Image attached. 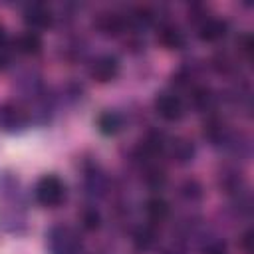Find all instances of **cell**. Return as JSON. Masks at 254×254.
Wrapping results in <instances>:
<instances>
[{"label":"cell","instance_id":"cell-22","mask_svg":"<svg viewBox=\"0 0 254 254\" xmlns=\"http://www.w3.org/2000/svg\"><path fill=\"white\" fill-rule=\"evenodd\" d=\"M212 64H214V67H216V71H230L232 67H234V64H232V60L226 56V54H218L214 60H212Z\"/></svg>","mask_w":254,"mask_h":254},{"label":"cell","instance_id":"cell-20","mask_svg":"<svg viewBox=\"0 0 254 254\" xmlns=\"http://www.w3.org/2000/svg\"><path fill=\"white\" fill-rule=\"evenodd\" d=\"M99 212L95 210V208H85L83 212H81V224H83V228H87V230H95L97 226H99Z\"/></svg>","mask_w":254,"mask_h":254},{"label":"cell","instance_id":"cell-24","mask_svg":"<svg viewBox=\"0 0 254 254\" xmlns=\"http://www.w3.org/2000/svg\"><path fill=\"white\" fill-rule=\"evenodd\" d=\"M250 242H252V232L248 230V232H244V236H242V246H244V250H246V252H250V250H252Z\"/></svg>","mask_w":254,"mask_h":254},{"label":"cell","instance_id":"cell-8","mask_svg":"<svg viewBox=\"0 0 254 254\" xmlns=\"http://www.w3.org/2000/svg\"><path fill=\"white\" fill-rule=\"evenodd\" d=\"M95 26H97L99 32H103V34H107V36H115V34L123 32V28H125V18H123L121 14H117V12H103V14L97 16Z\"/></svg>","mask_w":254,"mask_h":254},{"label":"cell","instance_id":"cell-25","mask_svg":"<svg viewBox=\"0 0 254 254\" xmlns=\"http://www.w3.org/2000/svg\"><path fill=\"white\" fill-rule=\"evenodd\" d=\"M6 65H8V54H6L4 48H0V69L6 67Z\"/></svg>","mask_w":254,"mask_h":254},{"label":"cell","instance_id":"cell-10","mask_svg":"<svg viewBox=\"0 0 254 254\" xmlns=\"http://www.w3.org/2000/svg\"><path fill=\"white\" fill-rule=\"evenodd\" d=\"M202 133H204V137L208 139V141H212V143H226V139H228V129H226V125H224V121L222 119H218V117H208V121H204V129H202Z\"/></svg>","mask_w":254,"mask_h":254},{"label":"cell","instance_id":"cell-16","mask_svg":"<svg viewBox=\"0 0 254 254\" xmlns=\"http://www.w3.org/2000/svg\"><path fill=\"white\" fill-rule=\"evenodd\" d=\"M145 212H147V216H149L153 222H161V220H165L167 214H169V204H167L165 198H161V196H153V198L147 200V204H145Z\"/></svg>","mask_w":254,"mask_h":254},{"label":"cell","instance_id":"cell-11","mask_svg":"<svg viewBox=\"0 0 254 254\" xmlns=\"http://www.w3.org/2000/svg\"><path fill=\"white\" fill-rule=\"evenodd\" d=\"M169 155L177 161V163H189L194 157V145L189 139L177 137L169 143Z\"/></svg>","mask_w":254,"mask_h":254},{"label":"cell","instance_id":"cell-15","mask_svg":"<svg viewBox=\"0 0 254 254\" xmlns=\"http://www.w3.org/2000/svg\"><path fill=\"white\" fill-rule=\"evenodd\" d=\"M190 99H192V105L202 111H210L216 105V95L208 87H192Z\"/></svg>","mask_w":254,"mask_h":254},{"label":"cell","instance_id":"cell-4","mask_svg":"<svg viewBox=\"0 0 254 254\" xmlns=\"http://www.w3.org/2000/svg\"><path fill=\"white\" fill-rule=\"evenodd\" d=\"M119 73V60L111 54L97 56L89 65V75L97 81H111Z\"/></svg>","mask_w":254,"mask_h":254},{"label":"cell","instance_id":"cell-1","mask_svg":"<svg viewBox=\"0 0 254 254\" xmlns=\"http://www.w3.org/2000/svg\"><path fill=\"white\" fill-rule=\"evenodd\" d=\"M48 248L52 254H81V236L71 226H54L48 234Z\"/></svg>","mask_w":254,"mask_h":254},{"label":"cell","instance_id":"cell-19","mask_svg":"<svg viewBox=\"0 0 254 254\" xmlns=\"http://www.w3.org/2000/svg\"><path fill=\"white\" fill-rule=\"evenodd\" d=\"M181 196L187 198V200H190V202H194V200H198V198L202 196V187L198 185V181L187 179V181L181 185Z\"/></svg>","mask_w":254,"mask_h":254},{"label":"cell","instance_id":"cell-5","mask_svg":"<svg viewBox=\"0 0 254 254\" xmlns=\"http://www.w3.org/2000/svg\"><path fill=\"white\" fill-rule=\"evenodd\" d=\"M155 109L167 121H179L185 113L183 99L177 93H159L155 99Z\"/></svg>","mask_w":254,"mask_h":254},{"label":"cell","instance_id":"cell-12","mask_svg":"<svg viewBox=\"0 0 254 254\" xmlns=\"http://www.w3.org/2000/svg\"><path fill=\"white\" fill-rule=\"evenodd\" d=\"M16 50L20 54H26V56H34L42 50V38L36 34V32H24L16 38Z\"/></svg>","mask_w":254,"mask_h":254},{"label":"cell","instance_id":"cell-17","mask_svg":"<svg viewBox=\"0 0 254 254\" xmlns=\"http://www.w3.org/2000/svg\"><path fill=\"white\" fill-rule=\"evenodd\" d=\"M145 183L151 187V189H159V187H163L165 185V181H167V175H165V171L159 167V165H147V169H145Z\"/></svg>","mask_w":254,"mask_h":254},{"label":"cell","instance_id":"cell-9","mask_svg":"<svg viewBox=\"0 0 254 254\" xmlns=\"http://www.w3.org/2000/svg\"><path fill=\"white\" fill-rule=\"evenodd\" d=\"M159 42L171 50H177V48H183L187 38H185V32L175 26V24H165L161 30H159Z\"/></svg>","mask_w":254,"mask_h":254},{"label":"cell","instance_id":"cell-23","mask_svg":"<svg viewBox=\"0 0 254 254\" xmlns=\"http://www.w3.org/2000/svg\"><path fill=\"white\" fill-rule=\"evenodd\" d=\"M238 48H240V52H242L244 56H250V52H252V38H250V34H242V36H240Z\"/></svg>","mask_w":254,"mask_h":254},{"label":"cell","instance_id":"cell-13","mask_svg":"<svg viewBox=\"0 0 254 254\" xmlns=\"http://www.w3.org/2000/svg\"><path fill=\"white\" fill-rule=\"evenodd\" d=\"M157 238H159V234H157L155 226H153V224H145V226H141V228L135 232V238H133V240H135V248L141 250V252L153 250L155 244H157Z\"/></svg>","mask_w":254,"mask_h":254},{"label":"cell","instance_id":"cell-7","mask_svg":"<svg viewBox=\"0 0 254 254\" xmlns=\"http://www.w3.org/2000/svg\"><path fill=\"white\" fill-rule=\"evenodd\" d=\"M52 10L42 4V2H34V4H28L24 8V20L30 28L34 30H40V28H46L52 24Z\"/></svg>","mask_w":254,"mask_h":254},{"label":"cell","instance_id":"cell-2","mask_svg":"<svg viewBox=\"0 0 254 254\" xmlns=\"http://www.w3.org/2000/svg\"><path fill=\"white\" fill-rule=\"evenodd\" d=\"M34 194L42 206H58L65 198V187L56 175H46L36 183Z\"/></svg>","mask_w":254,"mask_h":254},{"label":"cell","instance_id":"cell-18","mask_svg":"<svg viewBox=\"0 0 254 254\" xmlns=\"http://www.w3.org/2000/svg\"><path fill=\"white\" fill-rule=\"evenodd\" d=\"M220 187L226 190V192H240V189H242V177H240V173H236V171H230V173H224L222 177H220Z\"/></svg>","mask_w":254,"mask_h":254},{"label":"cell","instance_id":"cell-21","mask_svg":"<svg viewBox=\"0 0 254 254\" xmlns=\"http://www.w3.org/2000/svg\"><path fill=\"white\" fill-rule=\"evenodd\" d=\"M202 254H226V244L222 240H208L202 246Z\"/></svg>","mask_w":254,"mask_h":254},{"label":"cell","instance_id":"cell-3","mask_svg":"<svg viewBox=\"0 0 254 254\" xmlns=\"http://www.w3.org/2000/svg\"><path fill=\"white\" fill-rule=\"evenodd\" d=\"M30 121V113L24 105L8 101L0 105V127L6 131H20L28 125Z\"/></svg>","mask_w":254,"mask_h":254},{"label":"cell","instance_id":"cell-14","mask_svg":"<svg viewBox=\"0 0 254 254\" xmlns=\"http://www.w3.org/2000/svg\"><path fill=\"white\" fill-rule=\"evenodd\" d=\"M123 125V119L117 111H105L97 117V127L103 135H115Z\"/></svg>","mask_w":254,"mask_h":254},{"label":"cell","instance_id":"cell-6","mask_svg":"<svg viewBox=\"0 0 254 254\" xmlns=\"http://www.w3.org/2000/svg\"><path fill=\"white\" fill-rule=\"evenodd\" d=\"M226 32H228V24L220 18L204 16L202 20H198V36L204 42H218L226 36Z\"/></svg>","mask_w":254,"mask_h":254},{"label":"cell","instance_id":"cell-26","mask_svg":"<svg viewBox=\"0 0 254 254\" xmlns=\"http://www.w3.org/2000/svg\"><path fill=\"white\" fill-rule=\"evenodd\" d=\"M4 42H6V32L0 28V48H4Z\"/></svg>","mask_w":254,"mask_h":254}]
</instances>
